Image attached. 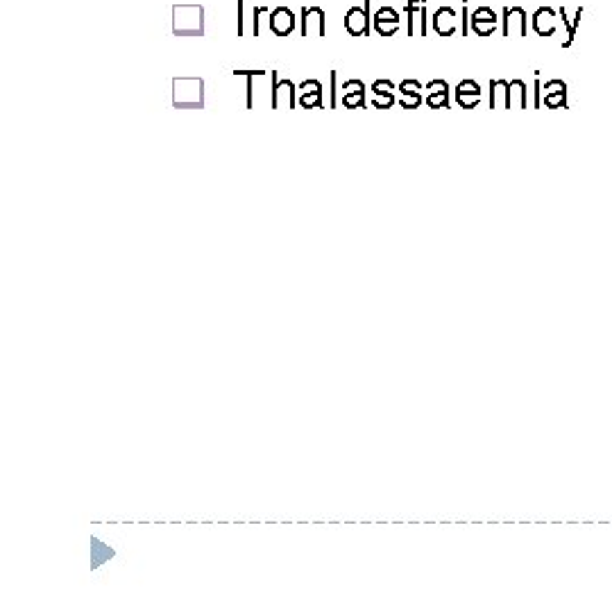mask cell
I'll use <instances>...</instances> for the list:
<instances>
[{
  "instance_id": "obj_1",
  "label": "cell",
  "mask_w": 612,
  "mask_h": 612,
  "mask_svg": "<svg viewBox=\"0 0 612 612\" xmlns=\"http://www.w3.org/2000/svg\"><path fill=\"white\" fill-rule=\"evenodd\" d=\"M173 34L202 36L204 7L202 5H173Z\"/></svg>"
},
{
  "instance_id": "obj_2",
  "label": "cell",
  "mask_w": 612,
  "mask_h": 612,
  "mask_svg": "<svg viewBox=\"0 0 612 612\" xmlns=\"http://www.w3.org/2000/svg\"><path fill=\"white\" fill-rule=\"evenodd\" d=\"M175 107H204V80L202 78H175L173 80Z\"/></svg>"
},
{
  "instance_id": "obj_3",
  "label": "cell",
  "mask_w": 612,
  "mask_h": 612,
  "mask_svg": "<svg viewBox=\"0 0 612 612\" xmlns=\"http://www.w3.org/2000/svg\"><path fill=\"white\" fill-rule=\"evenodd\" d=\"M372 0H363L361 7H349L345 14V30L352 36H367L372 32V19H370Z\"/></svg>"
},
{
  "instance_id": "obj_4",
  "label": "cell",
  "mask_w": 612,
  "mask_h": 612,
  "mask_svg": "<svg viewBox=\"0 0 612 612\" xmlns=\"http://www.w3.org/2000/svg\"><path fill=\"white\" fill-rule=\"evenodd\" d=\"M270 80H273V109H292L297 105V89L295 84L290 80H279L277 73H270Z\"/></svg>"
},
{
  "instance_id": "obj_5",
  "label": "cell",
  "mask_w": 612,
  "mask_h": 612,
  "mask_svg": "<svg viewBox=\"0 0 612 612\" xmlns=\"http://www.w3.org/2000/svg\"><path fill=\"white\" fill-rule=\"evenodd\" d=\"M399 23H401V16H399V11L393 7H379L374 11V32L376 34L393 36L399 30Z\"/></svg>"
},
{
  "instance_id": "obj_6",
  "label": "cell",
  "mask_w": 612,
  "mask_h": 612,
  "mask_svg": "<svg viewBox=\"0 0 612 612\" xmlns=\"http://www.w3.org/2000/svg\"><path fill=\"white\" fill-rule=\"evenodd\" d=\"M403 14L408 21V36L415 32V23H420V34H428V14H426V0H408L403 7Z\"/></svg>"
},
{
  "instance_id": "obj_7",
  "label": "cell",
  "mask_w": 612,
  "mask_h": 612,
  "mask_svg": "<svg viewBox=\"0 0 612 612\" xmlns=\"http://www.w3.org/2000/svg\"><path fill=\"white\" fill-rule=\"evenodd\" d=\"M268 26L277 36H288L297 26V19L292 14V9L288 7H275L270 11V19H268Z\"/></svg>"
},
{
  "instance_id": "obj_8",
  "label": "cell",
  "mask_w": 612,
  "mask_h": 612,
  "mask_svg": "<svg viewBox=\"0 0 612 612\" xmlns=\"http://www.w3.org/2000/svg\"><path fill=\"white\" fill-rule=\"evenodd\" d=\"M302 36H325V9L320 7L302 9Z\"/></svg>"
},
{
  "instance_id": "obj_9",
  "label": "cell",
  "mask_w": 612,
  "mask_h": 612,
  "mask_svg": "<svg viewBox=\"0 0 612 612\" xmlns=\"http://www.w3.org/2000/svg\"><path fill=\"white\" fill-rule=\"evenodd\" d=\"M297 102L304 109L322 107V84L320 80H304L297 91Z\"/></svg>"
},
{
  "instance_id": "obj_10",
  "label": "cell",
  "mask_w": 612,
  "mask_h": 612,
  "mask_svg": "<svg viewBox=\"0 0 612 612\" xmlns=\"http://www.w3.org/2000/svg\"><path fill=\"white\" fill-rule=\"evenodd\" d=\"M340 102L349 107V109H357V107H365V84L361 80H347L345 84L340 87Z\"/></svg>"
},
{
  "instance_id": "obj_11",
  "label": "cell",
  "mask_w": 612,
  "mask_h": 612,
  "mask_svg": "<svg viewBox=\"0 0 612 612\" xmlns=\"http://www.w3.org/2000/svg\"><path fill=\"white\" fill-rule=\"evenodd\" d=\"M470 23H472V30L476 34L487 36V34H492L497 30V14L490 7H479L470 16Z\"/></svg>"
},
{
  "instance_id": "obj_12",
  "label": "cell",
  "mask_w": 612,
  "mask_h": 612,
  "mask_svg": "<svg viewBox=\"0 0 612 612\" xmlns=\"http://www.w3.org/2000/svg\"><path fill=\"white\" fill-rule=\"evenodd\" d=\"M431 26L440 36H451L456 32V11L451 7H440L431 19Z\"/></svg>"
},
{
  "instance_id": "obj_13",
  "label": "cell",
  "mask_w": 612,
  "mask_h": 612,
  "mask_svg": "<svg viewBox=\"0 0 612 612\" xmlns=\"http://www.w3.org/2000/svg\"><path fill=\"white\" fill-rule=\"evenodd\" d=\"M395 84L390 80H376L372 84V102L379 109H388L395 102Z\"/></svg>"
},
{
  "instance_id": "obj_14",
  "label": "cell",
  "mask_w": 612,
  "mask_h": 612,
  "mask_svg": "<svg viewBox=\"0 0 612 612\" xmlns=\"http://www.w3.org/2000/svg\"><path fill=\"white\" fill-rule=\"evenodd\" d=\"M397 91L401 93V107L403 109H415L422 102V84L418 80H403Z\"/></svg>"
},
{
  "instance_id": "obj_15",
  "label": "cell",
  "mask_w": 612,
  "mask_h": 612,
  "mask_svg": "<svg viewBox=\"0 0 612 612\" xmlns=\"http://www.w3.org/2000/svg\"><path fill=\"white\" fill-rule=\"evenodd\" d=\"M426 105L440 109V107H447L449 105V84L445 80H433L428 82V89H426Z\"/></svg>"
},
{
  "instance_id": "obj_16",
  "label": "cell",
  "mask_w": 612,
  "mask_h": 612,
  "mask_svg": "<svg viewBox=\"0 0 612 612\" xmlns=\"http://www.w3.org/2000/svg\"><path fill=\"white\" fill-rule=\"evenodd\" d=\"M456 100L460 107L470 109L481 100V87L474 80H465L456 87Z\"/></svg>"
},
{
  "instance_id": "obj_17",
  "label": "cell",
  "mask_w": 612,
  "mask_h": 612,
  "mask_svg": "<svg viewBox=\"0 0 612 612\" xmlns=\"http://www.w3.org/2000/svg\"><path fill=\"white\" fill-rule=\"evenodd\" d=\"M533 28L537 30V34H542V36L554 34L556 32V11L551 7H540L533 16Z\"/></svg>"
},
{
  "instance_id": "obj_18",
  "label": "cell",
  "mask_w": 612,
  "mask_h": 612,
  "mask_svg": "<svg viewBox=\"0 0 612 612\" xmlns=\"http://www.w3.org/2000/svg\"><path fill=\"white\" fill-rule=\"evenodd\" d=\"M512 26L517 28L519 36L526 34V14H524L522 7H506L504 9V34L506 36H510Z\"/></svg>"
},
{
  "instance_id": "obj_19",
  "label": "cell",
  "mask_w": 612,
  "mask_h": 612,
  "mask_svg": "<svg viewBox=\"0 0 612 612\" xmlns=\"http://www.w3.org/2000/svg\"><path fill=\"white\" fill-rule=\"evenodd\" d=\"M263 14H268V7H254L252 11V34L254 36H261V21H263Z\"/></svg>"
},
{
  "instance_id": "obj_20",
  "label": "cell",
  "mask_w": 612,
  "mask_h": 612,
  "mask_svg": "<svg viewBox=\"0 0 612 612\" xmlns=\"http://www.w3.org/2000/svg\"><path fill=\"white\" fill-rule=\"evenodd\" d=\"M243 7H245V0H238V36L245 34V14H243Z\"/></svg>"
},
{
  "instance_id": "obj_21",
  "label": "cell",
  "mask_w": 612,
  "mask_h": 612,
  "mask_svg": "<svg viewBox=\"0 0 612 612\" xmlns=\"http://www.w3.org/2000/svg\"><path fill=\"white\" fill-rule=\"evenodd\" d=\"M463 26H460V34L463 36H468V19H470V14H468V0H465L463 3Z\"/></svg>"
},
{
  "instance_id": "obj_22",
  "label": "cell",
  "mask_w": 612,
  "mask_h": 612,
  "mask_svg": "<svg viewBox=\"0 0 612 612\" xmlns=\"http://www.w3.org/2000/svg\"><path fill=\"white\" fill-rule=\"evenodd\" d=\"M332 107H338V91H336V70H332Z\"/></svg>"
}]
</instances>
